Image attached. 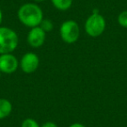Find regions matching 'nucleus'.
<instances>
[{"label":"nucleus","mask_w":127,"mask_h":127,"mask_svg":"<svg viewBox=\"0 0 127 127\" xmlns=\"http://www.w3.org/2000/svg\"><path fill=\"white\" fill-rule=\"evenodd\" d=\"M18 45V36L9 27L0 26V54L12 53Z\"/></svg>","instance_id":"nucleus-2"},{"label":"nucleus","mask_w":127,"mask_h":127,"mask_svg":"<svg viewBox=\"0 0 127 127\" xmlns=\"http://www.w3.org/2000/svg\"><path fill=\"white\" fill-rule=\"evenodd\" d=\"M105 18L98 12L90 15L85 23V32L92 37H97L101 36L105 31Z\"/></svg>","instance_id":"nucleus-3"},{"label":"nucleus","mask_w":127,"mask_h":127,"mask_svg":"<svg viewBox=\"0 0 127 127\" xmlns=\"http://www.w3.org/2000/svg\"><path fill=\"white\" fill-rule=\"evenodd\" d=\"M1 73H2V72H1V71H0V78H1Z\"/></svg>","instance_id":"nucleus-17"},{"label":"nucleus","mask_w":127,"mask_h":127,"mask_svg":"<svg viewBox=\"0 0 127 127\" xmlns=\"http://www.w3.org/2000/svg\"><path fill=\"white\" fill-rule=\"evenodd\" d=\"M118 23L124 28H127V11H124L118 16Z\"/></svg>","instance_id":"nucleus-12"},{"label":"nucleus","mask_w":127,"mask_h":127,"mask_svg":"<svg viewBox=\"0 0 127 127\" xmlns=\"http://www.w3.org/2000/svg\"><path fill=\"white\" fill-rule=\"evenodd\" d=\"M53 6L58 11H65L71 7L73 0H51Z\"/></svg>","instance_id":"nucleus-9"},{"label":"nucleus","mask_w":127,"mask_h":127,"mask_svg":"<svg viewBox=\"0 0 127 127\" xmlns=\"http://www.w3.org/2000/svg\"><path fill=\"white\" fill-rule=\"evenodd\" d=\"M12 111V104L8 99L0 98V119L7 118Z\"/></svg>","instance_id":"nucleus-8"},{"label":"nucleus","mask_w":127,"mask_h":127,"mask_svg":"<svg viewBox=\"0 0 127 127\" xmlns=\"http://www.w3.org/2000/svg\"><path fill=\"white\" fill-rule=\"evenodd\" d=\"M21 127H40L37 121L33 118H25L21 124Z\"/></svg>","instance_id":"nucleus-11"},{"label":"nucleus","mask_w":127,"mask_h":127,"mask_svg":"<svg viewBox=\"0 0 127 127\" xmlns=\"http://www.w3.org/2000/svg\"><path fill=\"white\" fill-rule=\"evenodd\" d=\"M18 18L24 25L30 28L39 26L44 19V13L40 7L34 3H27L19 7Z\"/></svg>","instance_id":"nucleus-1"},{"label":"nucleus","mask_w":127,"mask_h":127,"mask_svg":"<svg viewBox=\"0 0 127 127\" xmlns=\"http://www.w3.org/2000/svg\"><path fill=\"white\" fill-rule=\"evenodd\" d=\"M39 66V58L34 52H27L21 58L19 67L26 74L35 72Z\"/></svg>","instance_id":"nucleus-5"},{"label":"nucleus","mask_w":127,"mask_h":127,"mask_svg":"<svg viewBox=\"0 0 127 127\" xmlns=\"http://www.w3.org/2000/svg\"><path fill=\"white\" fill-rule=\"evenodd\" d=\"M61 39L66 44H74L80 35L79 25L75 20H66L61 25L59 29Z\"/></svg>","instance_id":"nucleus-4"},{"label":"nucleus","mask_w":127,"mask_h":127,"mask_svg":"<svg viewBox=\"0 0 127 127\" xmlns=\"http://www.w3.org/2000/svg\"><path fill=\"white\" fill-rule=\"evenodd\" d=\"M46 32L40 26L31 28L27 35V43L33 48H38L44 44Z\"/></svg>","instance_id":"nucleus-7"},{"label":"nucleus","mask_w":127,"mask_h":127,"mask_svg":"<svg viewBox=\"0 0 127 127\" xmlns=\"http://www.w3.org/2000/svg\"><path fill=\"white\" fill-rule=\"evenodd\" d=\"M39 26L43 29L45 32H51L54 28V25H53L52 21L50 19H43L42 22L40 23Z\"/></svg>","instance_id":"nucleus-10"},{"label":"nucleus","mask_w":127,"mask_h":127,"mask_svg":"<svg viewBox=\"0 0 127 127\" xmlns=\"http://www.w3.org/2000/svg\"><path fill=\"white\" fill-rule=\"evenodd\" d=\"M40 127H58V125H57L54 122L48 121V122H45L44 124H43Z\"/></svg>","instance_id":"nucleus-13"},{"label":"nucleus","mask_w":127,"mask_h":127,"mask_svg":"<svg viewBox=\"0 0 127 127\" xmlns=\"http://www.w3.org/2000/svg\"><path fill=\"white\" fill-rule=\"evenodd\" d=\"M69 127H85V125H84L83 124H80V123H74L70 125Z\"/></svg>","instance_id":"nucleus-14"},{"label":"nucleus","mask_w":127,"mask_h":127,"mask_svg":"<svg viewBox=\"0 0 127 127\" xmlns=\"http://www.w3.org/2000/svg\"><path fill=\"white\" fill-rule=\"evenodd\" d=\"M19 67V62L12 53L0 54V71L4 74L14 73Z\"/></svg>","instance_id":"nucleus-6"},{"label":"nucleus","mask_w":127,"mask_h":127,"mask_svg":"<svg viewBox=\"0 0 127 127\" xmlns=\"http://www.w3.org/2000/svg\"><path fill=\"white\" fill-rule=\"evenodd\" d=\"M2 21H3V12H2V10H1V8H0V26H1Z\"/></svg>","instance_id":"nucleus-15"},{"label":"nucleus","mask_w":127,"mask_h":127,"mask_svg":"<svg viewBox=\"0 0 127 127\" xmlns=\"http://www.w3.org/2000/svg\"><path fill=\"white\" fill-rule=\"evenodd\" d=\"M33 1H35L36 3H41V2H44L46 0H33Z\"/></svg>","instance_id":"nucleus-16"}]
</instances>
